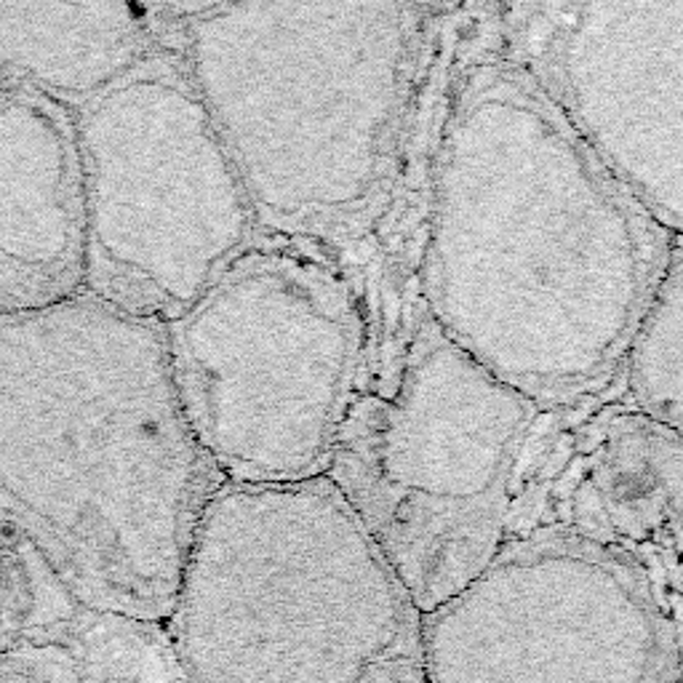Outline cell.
Here are the masks:
<instances>
[{"mask_svg": "<svg viewBox=\"0 0 683 683\" xmlns=\"http://www.w3.org/2000/svg\"><path fill=\"white\" fill-rule=\"evenodd\" d=\"M681 494V433L620 409L587 438L572 510L559 526L625 550L679 601Z\"/></svg>", "mask_w": 683, "mask_h": 683, "instance_id": "8fae6325", "label": "cell"}, {"mask_svg": "<svg viewBox=\"0 0 683 683\" xmlns=\"http://www.w3.org/2000/svg\"><path fill=\"white\" fill-rule=\"evenodd\" d=\"M169 3H0V81L70 112L161 51Z\"/></svg>", "mask_w": 683, "mask_h": 683, "instance_id": "7c38bea8", "label": "cell"}, {"mask_svg": "<svg viewBox=\"0 0 683 683\" xmlns=\"http://www.w3.org/2000/svg\"><path fill=\"white\" fill-rule=\"evenodd\" d=\"M165 630L188 683H428L420 609L329 475L222 483Z\"/></svg>", "mask_w": 683, "mask_h": 683, "instance_id": "277c9868", "label": "cell"}, {"mask_svg": "<svg viewBox=\"0 0 683 683\" xmlns=\"http://www.w3.org/2000/svg\"><path fill=\"white\" fill-rule=\"evenodd\" d=\"M460 59L433 144L424 315L526 398L620 369L681 235L667 233L500 41Z\"/></svg>", "mask_w": 683, "mask_h": 683, "instance_id": "6da1fadb", "label": "cell"}, {"mask_svg": "<svg viewBox=\"0 0 683 683\" xmlns=\"http://www.w3.org/2000/svg\"><path fill=\"white\" fill-rule=\"evenodd\" d=\"M222 483L163 323L86 291L0 313V532L78 606L165 625Z\"/></svg>", "mask_w": 683, "mask_h": 683, "instance_id": "7a4b0ae2", "label": "cell"}, {"mask_svg": "<svg viewBox=\"0 0 683 683\" xmlns=\"http://www.w3.org/2000/svg\"><path fill=\"white\" fill-rule=\"evenodd\" d=\"M165 340L184 416L224 483L327 475L363 366L361 308L327 251L260 235Z\"/></svg>", "mask_w": 683, "mask_h": 683, "instance_id": "5b68a950", "label": "cell"}, {"mask_svg": "<svg viewBox=\"0 0 683 683\" xmlns=\"http://www.w3.org/2000/svg\"><path fill=\"white\" fill-rule=\"evenodd\" d=\"M72 123L83 291L165 327L262 235L233 158L171 43Z\"/></svg>", "mask_w": 683, "mask_h": 683, "instance_id": "52a82bcc", "label": "cell"}, {"mask_svg": "<svg viewBox=\"0 0 683 683\" xmlns=\"http://www.w3.org/2000/svg\"><path fill=\"white\" fill-rule=\"evenodd\" d=\"M0 683H102L78 643L22 641L0 649Z\"/></svg>", "mask_w": 683, "mask_h": 683, "instance_id": "5bb4252c", "label": "cell"}, {"mask_svg": "<svg viewBox=\"0 0 683 683\" xmlns=\"http://www.w3.org/2000/svg\"><path fill=\"white\" fill-rule=\"evenodd\" d=\"M679 601L625 550L559 523L508 542L422 616L428 683H681Z\"/></svg>", "mask_w": 683, "mask_h": 683, "instance_id": "ba28073f", "label": "cell"}, {"mask_svg": "<svg viewBox=\"0 0 683 683\" xmlns=\"http://www.w3.org/2000/svg\"><path fill=\"white\" fill-rule=\"evenodd\" d=\"M540 403L489 374L428 315L388 393H358L327 475L420 609L435 612L515 532V479Z\"/></svg>", "mask_w": 683, "mask_h": 683, "instance_id": "8992f818", "label": "cell"}, {"mask_svg": "<svg viewBox=\"0 0 683 683\" xmlns=\"http://www.w3.org/2000/svg\"><path fill=\"white\" fill-rule=\"evenodd\" d=\"M502 51L667 233L683 222V0L492 6Z\"/></svg>", "mask_w": 683, "mask_h": 683, "instance_id": "9c48e42d", "label": "cell"}, {"mask_svg": "<svg viewBox=\"0 0 683 683\" xmlns=\"http://www.w3.org/2000/svg\"><path fill=\"white\" fill-rule=\"evenodd\" d=\"M83 291V188L64 104L0 81V313Z\"/></svg>", "mask_w": 683, "mask_h": 683, "instance_id": "30bf717a", "label": "cell"}, {"mask_svg": "<svg viewBox=\"0 0 683 683\" xmlns=\"http://www.w3.org/2000/svg\"><path fill=\"white\" fill-rule=\"evenodd\" d=\"M633 409L681 433L683 424V251L670 260L625 350Z\"/></svg>", "mask_w": 683, "mask_h": 683, "instance_id": "4fadbf2b", "label": "cell"}, {"mask_svg": "<svg viewBox=\"0 0 683 683\" xmlns=\"http://www.w3.org/2000/svg\"><path fill=\"white\" fill-rule=\"evenodd\" d=\"M454 6L171 3L262 235L342 249L384 214Z\"/></svg>", "mask_w": 683, "mask_h": 683, "instance_id": "3957f363", "label": "cell"}]
</instances>
